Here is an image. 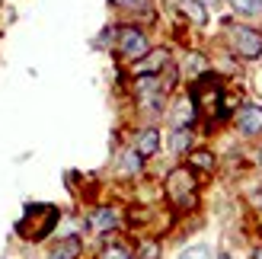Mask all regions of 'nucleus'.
<instances>
[{
	"instance_id": "nucleus-19",
	"label": "nucleus",
	"mask_w": 262,
	"mask_h": 259,
	"mask_svg": "<svg viewBox=\"0 0 262 259\" xmlns=\"http://www.w3.org/2000/svg\"><path fill=\"white\" fill-rule=\"evenodd\" d=\"M138 256H141V259H160V243H157V240H147V243L141 247Z\"/></svg>"
},
{
	"instance_id": "nucleus-23",
	"label": "nucleus",
	"mask_w": 262,
	"mask_h": 259,
	"mask_svg": "<svg viewBox=\"0 0 262 259\" xmlns=\"http://www.w3.org/2000/svg\"><path fill=\"white\" fill-rule=\"evenodd\" d=\"M259 157H262V154H259Z\"/></svg>"
},
{
	"instance_id": "nucleus-12",
	"label": "nucleus",
	"mask_w": 262,
	"mask_h": 259,
	"mask_svg": "<svg viewBox=\"0 0 262 259\" xmlns=\"http://www.w3.org/2000/svg\"><path fill=\"white\" fill-rule=\"evenodd\" d=\"M173 4L186 13L189 19H195V23H205V19H208V13H205V7L199 4V0H173Z\"/></svg>"
},
{
	"instance_id": "nucleus-21",
	"label": "nucleus",
	"mask_w": 262,
	"mask_h": 259,
	"mask_svg": "<svg viewBox=\"0 0 262 259\" xmlns=\"http://www.w3.org/2000/svg\"><path fill=\"white\" fill-rule=\"evenodd\" d=\"M112 4H119L122 10H144V7H147V0H112Z\"/></svg>"
},
{
	"instance_id": "nucleus-14",
	"label": "nucleus",
	"mask_w": 262,
	"mask_h": 259,
	"mask_svg": "<svg viewBox=\"0 0 262 259\" xmlns=\"http://www.w3.org/2000/svg\"><path fill=\"white\" fill-rule=\"evenodd\" d=\"M169 147H173L176 154H186V150L192 147V132H189V128H176V132H173V141H169Z\"/></svg>"
},
{
	"instance_id": "nucleus-2",
	"label": "nucleus",
	"mask_w": 262,
	"mask_h": 259,
	"mask_svg": "<svg viewBox=\"0 0 262 259\" xmlns=\"http://www.w3.org/2000/svg\"><path fill=\"white\" fill-rule=\"evenodd\" d=\"M166 199L176 205V208H189L195 202V176L189 166H179L166 176Z\"/></svg>"
},
{
	"instance_id": "nucleus-20",
	"label": "nucleus",
	"mask_w": 262,
	"mask_h": 259,
	"mask_svg": "<svg viewBox=\"0 0 262 259\" xmlns=\"http://www.w3.org/2000/svg\"><path fill=\"white\" fill-rule=\"evenodd\" d=\"M186 71H189V74H199V71H205V61H202L199 55H189V58H186Z\"/></svg>"
},
{
	"instance_id": "nucleus-18",
	"label": "nucleus",
	"mask_w": 262,
	"mask_h": 259,
	"mask_svg": "<svg viewBox=\"0 0 262 259\" xmlns=\"http://www.w3.org/2000/svg\"><path fill=\"white\" fill-rule=\"evenodd\" d=\"M179 259H214V256H211L208 247H189V250H182Z\"/></svg>"
},
{
	"instance_id": "nucleus-11",
	"label": "nucleus",
	"mask_w": 262,
	"mask_h": 259,
	"mask_svg": "<svg viewBox=\"0 0 262 259\" xmlns=\"http://www.w3.org/2000/svg\"><path fill=\"white\" fill-rule=\"evenodd\" d=\"M77 256H80V237H64L48 253V259H77Z\"/></svg>"
},
{
	"instance_id": "nucleus-22",
	"label": "nucleus",
	"mask_w": 262,
	"mask_h": 259,
	"mask_svg": "<svg viewBox=\"0 0 262 259\" xmlns=\"http://www.w3.org/2000/svg\"><path fill=\"white\" fill-rule=\"evenodd\" d=\"M253 259H262V247H259V250H256V253H253Z\"/></svg>"
},
{
	"instance_id": "nucleus-13",
	"label": "nucleus",
	"mask_w": 262,
	"mask_h": 259,
	"mask_svg": "<svg viewBox=\"0 0 262 259\" xmlns=\"http://www.w3.org/2000/svg\"><path fill=\"white\" fill-rule=\"evenodd\" d=\"M189 166L192 170H202V173H211L214 170V154L211 150H195L189 157Z\"/></svg>"
},
{
	"instance_id": "nucleus-17",
	"label": "nucleus",
	"mask_w": 262,
	"mask_h": 259,
	"mask_svg": "<svg viewBox=\"0 0 262 259\" xmlns=\"http://www.w3.org/2000/svg\"><path fill=\"white\" fill-rule=\"evenodd\" d=\"M141 160H144V157H141L138 150H128L125 157H122V170H125V173H138V170H141Z\"/></svg>"
},
{
	"instance_id": "nucleus-15",
	"label": "nucleus",
	"mask_w": 262,
	"mask_h": 259,
	"mask_svg": "<svg viewBox=\"0 0 262 259\" xmlns=\"http://www.w3.org/2000/svg\"><path fill=\"white\" fill-rule=\"evenodd\" d=\"M237 13H246V16H259L262 13V0H230Z\"/></svg>"
},
{
	"instance_id": "nucleus-3",
	"label": "nucleus",
	"mask_w": 262,
	"mask_h": 259,
	"mask_svg": "<svg viewBox=\"0 0 262 259\" xmlns=\"http://www.w3.org/2000/svg\"><path fill=\"white\" fill-rule=\"evenodd\" d=\"M227 42L233 48V55L237 58H259L262 55V35L256 29H246V26H230V35H227Z\"/></svg>"
},
{
	"instance_id": "nucleus-8",
	"label": "nucleus",
	"mask_w": 262,
	"mask_h": 259,
	"mask_svg": "<svg viewBox=\"0 0 262 259\" xmlns=\"http://www.w3.org/2000/svg\"><path fill=\"white\" fill-rule=\"evenodd\" d=\"M166 51L163 48H157V51H150V55H144L138 64H135V74L138 77H147V74H157V71H160L163 68V64H166Z\"/></svg>"
},
{
	"instance_id": "nucleus-9",
	"label": "nucleus",
	"mask_w": 262,
	"mask_h": 259,
	"mask_svg": "<svg viewBox=\"0 0 262 259\" xmlns=\"http://www.w3.org/2000/svg\"><path fill=\"white\" fill-rule=\"evenodd\" d=\"M157 147H160V135H157V128H144V132L138 135V141H135V150L141 154V157H154Z\"/></svg>"
},
{
	"instance_id": "nucleus-4",
	"label": "nucleus",
	"mask_w": 262,
	"mask_h": 259,
	"mask_svg": "<svg viewBox=\"0 0 262 259\" xmlns=\"http://www.w3.org/2000/svg\"><path fill=\"white\" fill-rule=\"evenodd\" d=\"M192 99H195V106H199L202 112H217V102H221V87H217V80L211 74H205L199 83L192 87Z\"/></svg>"
},
{
	"instance_id": "nucleus-6",
	"label": "nucleus",
	"mask_w": 262,
	"mask_h": 259,
	"mask_svg": "<svg viewBox=\"0 0 262 259\" xmlns=\"http://www.w3.org/2000/svg\"><path fill=\"white\" fill-rule=\"evenodd\" d=\"M237 128H240V135H246V138L262 135V109L259 106H243L237 112Z\"/></svg>"
},
{
	"instance_id": "nucleus-5",
	"label": "nucleus",
	"mask_w": 262,
	"mask_h": 259,
	"mask_svg": "<svg viewBox=\"0 0 262 259\" xmlns=\"http://www.w3.org/2000/svg\"><path fill=\"white\" fill-rule=\"evenodd\" d=\"M119 51L128 61L144 58L147 55V35H144L141 29H119Z\"/></svg>"
},
{
	"instance_id": "nucleus-16",
	"label": "nucleus",
	"mask_w": 262,
	"mask_h": 259,
	"mask_svg": "<svg viewBox=\"0 0 262 259\" xmlns=\"http://www.w3.org/2000/svg\"><path fill=\"white\" fill-rule=\"evenodd\" d=\"M102 259H131V250L125 243H109V247L102 250Z\"/></svg>"
},
{
	"instance_id": "nucleus-7",
	"label": "nucleus",
	"mask_w": 262,
	"mask_h": 259,
	"mask_svg": "<svg viewBox=\"0 0 262 259\" xmlns=\"http://www.w3.org/2000/svg\"><path fill=\"white\" fill-rule=\"evenodd\" d=\"M195 112H199V106H195L192 96H179V102L173 106V125L176 128H189L195 122Z\"/></svg>"
},
{
	"instance_id": "nucleus-10",
	"label": "nucleus",
	"mask_w": 262,
	"mask_h": 259,
	"mask_svg": "<svg viewBox=\"0 0 262 259\" xmlns=\"http://www.w3.org/2000/svg\"><path fill=\"white\" fill-rule=\"evenodd\" d=\"M90 227H93V230L119 227V211H115V208H96L93 214H90Z\"/></svg>"
},
{
	"instance_id": "nucleus-1",
	"label": "nucleus",
	"mask_w": 262,
	"mask_h": 259,
	"mask_svg": "<svg viewBox=\"0 0 262 259\" xmlns=\"http://www.w3.org/2000/svg\"><path fill=\"white\" fill-rule=\"evenodd\" d=\"M55 224H58L55 205H29L26 214L19 218V224H16V234L26 237V240H42L55 230Z\"/></svg>"
}]
</instances>
